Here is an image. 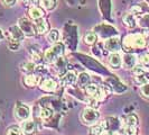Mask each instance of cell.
Segmentation results:
<instances>
[{"label": "cell", "instance_id": "6da1fadb", "mask_svg": "<svg viewBox=\"0 0 149 135\" xmlns=\"http://www.w3.org/2000/svg\"><path fill=\"white\" fill-rule=\"evenodd\" d=\"M146 45V39L141 34H134V35H128L123 39V47L130 51L132 49H141Z\"/></svg>", "mask_w": 149, "mask_h": 135}, {"label": "cell", "instance_id": "7a4b0ae2", "mask_svg": "<svg viewBox=\"0 0 149 135\" xmlns=\"http://www.w3.org/2000/svg\"><path fill=\"white\" fill-rule=\"evenodd\" d=\"M63 52H64V46L62 44H55L52 49H49L45 52V61L48 63H53L60 58L63 54Z\"/></svg>", "mask_w": 149, "mask_h": 135}, {"label": "cell", "instance_id": "3957f363", "mask_svg": "<svg viewBox=\"0 0 149 135\" xmlns=\"http://www.w3.org/2000/svg\"><path fill=\"white\" fill-rule=\"evenodd\" d=\"M82 120L86 124H95L99 120V112L93 108H85L83 110Z\"/></svg>", "mask_w": 149, "mask_h": 135}, {"label": "cell", "instance_id": "277c9868", "mask_svg": "<svg viewBox=\"0 0 149 135\" xmlns=\"http://www.w3.org/2000/svg\"><path fill=\"white\" fill-rule=\"evenodd\" d=\"M15 112H16V116L22 120H26L30 116L29 107L26 105H22V104H18V105L16 106Z\"/></svg>", "mask_w": 149, "mask_h": 135}, {"label": "cell", "instance_id": "5b68a950", "mask_svg": "<svg viewBox=\"0 0 149 135\" xmlns=\"http://www.w3.org/2000/svg\"><path fill=\"white\" fill-rule=\"evenodd\" d=\"M19 26L22 30V32L27 35V36H33L35 34L34 32V27L31 25V22H29L26 18H20L19 19Z\"/></svg>", "mask_w": 149, "mask_h": 135}, {"label": "cell", "instance_id": "8992f818", "mask_svg": "<svg viewBox=\"0 0 149 135\" xmlns=\"http://www.w3.org/2000/svg\"><path fill=\"white\" fill-rule=\"evenodd\" d=\"M22 129L25 134H33L36 131V123L34 120H25L22 125Z\"/></svg>", "mask_w": 149, "mask_h": 135}, {"label": "cell", "instance_id": "52a82bcc", "mask_svg": "<svg viewBox=\"0 0 149 135\" xmlns=\"http://www.w3.org/2000/svg\"><path fill=\"white\" fill-rule=\"evenodd\" d=\"M40 88L44 90V91H47V92H52L54 90L57 88V83L55 82L52 79H46L44 81L40 82Z\"/></svg>", "mask_w": 149, "mask_h": 135}, {"label": "cell", "instance_id": "ba28073f", "mask_svg": "<svg viewBox=\"0 0 149 135\" xmlns=\"http://www.w3.org/2000/svg\"><path fill=\"white\" fill-rule=\"evenodd\" d=\"M105 47H107L109 51H112V52H117V51H119V49H120L119 38L113 37V38L108 39V41L105 42Z\"/></svg>", "mask_w": 149, "mask_h": 135}, {"label": "cell", "instance_id": "9c48e42d", "mask_svg": "<svg viewBox=\"0 0 149 135\" xmlns=\"http://www.w3.org/2000/svg\"><path fill=\"white\" fill-rule=\"evenodd\" d=\"M86 94H88V96H90L91 98H93V99H99L100 96H101V91L100 89L97 88V86H94V84H90L86 87Z\"/></svg>", "mask_w": 149, "mask_h": 135}, {"label": "cell", "instance_id": "30bf717a", "mask_svg": "<svg viewBox=\"0 0 149 135\" xmlns=\"http://www.w3.org/2000/svg\"><path fill=\"white\" fill-rule=\"evenodd\" d=\"M121 63H122V59H121V56H120L118 53H113L110 55V58H109V64L113 68H119L121 65Z\"/></svg>", "mask_w": 149, "mask_h": 135}, {"label": "cell", "instance_id": "8fae6325", "mask_svg": "<svg viewBox=\"0 0 149 135\" xmlns=\"http://www.w3.org/2000/svg\"><path fill=\"white\" fill-rule=\"evenodd\" d=\"M25 83L29 87H34L40 83V77L38 75H27L25 78Z\"/></svg>", "mask_w": 149, "mask_h": 135}, {"label": "cell", "instance_id": "7c38bea8", "mask_svg": "<svg viewBox=\"0 0 149 135\" xmlns=\"http://www.w3.org/2000/svg\"><path fill=\"white\" fill-rule=\"evenodd\" d=\"M35 26H36V30L39 34H45L47 30H48V25H47V22H45L44 19H37L36 20V24H35Z\"/></svg>", "mask_w": 149, "mask_h": 135}, {"label": "cell", "instance_id": "4fadbf2b", "mask_svg": "<svg viewBox=\"0 0 149 135\" xmlns=\"http://www.w3.org/2000/svg\"><path fill=\"white\" fill-rule=\"evenodd\" d=\"M24 32L20 30L17 26H14V27H11L10 28V35H11V38H14L16 41H22V38H24V34H22Z\"/></svg>", "mask_w": 149, "mask_h": 135}, {"label": "cell", "instance_id": "5bb4252c", "mask_svg": "<svg viewBox=\"0 0 149 135\" xmlns=\"http://www.w3.org/2000/svg\"><path fill=\"white\" fill-rule=\"evenodd\" d=\"M43 15H44V13H43V10H42L40 8H38V7L30 8V10H29L30 18H33V19L37 20V19H40V18L43 17Z\"/></svg>", "mask_w": 149, "mask_h": 135}, {"label": "cell", "instance_id": "9a60e30c", "mask_svg": "<svg viewBox=\"0 0 149 135\" xmlns=\"http://www.w3.org/2000/svg\"><path fill=\"white\" fill-rule=\"evenodd\" d=\"M75 80H76V75H75L74 71H71L63 78V83L64 84H72L75 82Z\"/></svg>", "mask_w": 149, "mask_h": 135}, {"label": "cell", "instance_id": "2e32d148", "mask_svg": "<svg viewBox=\"0 0 149 135\" xmlns=\"http://www.w3.org/2000/svg\"><path fill=\"white\" fill-rule=\"evenodd\" d=\"M134 62H136V58H134V55H131V54L125 55V58H123V65H125V67L132 68L134 64Z\"/></svg>", "mask_w": 149, "mask_h": 135}, {"label": "cell", "instance_id": "e0dca14e", "mask_svg": "<svg viewBox=\"0 0 149 135\" xmlns=\"http://www.w3.org/2000/svg\"><path fill=\"white\" fill-rule=\"evenodd\" d=\"M123 22L127 25L128 27H134L136 26V19L131 14H127V15L123 17Z\"/></svg>", "mask_w": 149, "mask_h": 135}, {"label": "cell", "instance_id": "ac0fdd59", "mask_svg": "<svg viewBox=\"0 0 149 135\" xmlns=\"http://www.w3.org/2000/svg\"><path fill=\"white\" fill-rule=\"evenodd\" d=\"M42 4H43V7L47 10H52L56 7L57 5V0H42Z\"/></svg>", "mask_w": 149, "mask_h": 135}, {"label": "cell", "instance_id": "d6986e66", "mask_svg": "<svg viewBox=\"0 0 149 135\" xmlns=\"http://www.w3.org/2000/svg\"><path fill=\"white\" fill-rule=\"evenodd\" d=\"M58 37H60V34H58V30H51V32L48 33V35H47V38H48V41H49L51 43H56Z\"/></svg>", "mask_w": 149, "mask_h": 135}, {"label": "cell", "instance_id": "ffe728a7", "mask_svg": "<svg viewBox=\"0 0 149 135\" xmlns=\"http://www.w3.org/2000/svg\"><path fill=\"white\" fill-rule=\"evenodd\" d=\"M84 41H85L86 44L89 45L94 44L95 41H97V34H94V33H88L85 35V37H84Z\"/></svg>", "mask_w": 149, "mask_h": 135}, {"label": "cell", "instance_id": "44dd1931", "mask_svg": "<svg viewBox=\"0 0 149 135\" xmlns=\"http://www.w3.org/2000/svg\"><path fill=\"white\" fill-rule=\"evenodd\" d=\"M89 80H90L89 75H86V73H82V75H80V77H79V84L81 87H84V86H86L89 83Z\"/></svg>", "mask_w": 149, "mask_h": 135}, {"label": "cell", "instance_id": "7402d4cb", "mask_svg": "<svg viewBox=\"0 0 149 135\" xmlns=\"http://www.w3.org/2000/svg\"><path fill=\"white\" fill-rule=\"evenodd\" d=\"M138 124V118L134 116V115H130L127 117V120H126V125L127 126H136Z\"/></svg>", "mask_w": 149, "mask_h": 135}, {"label": "cell", "instance_id": "603a6c76", "mask_svg": "<svg viewBox=\"0 0 149 135\" xmlns=\"http://www.w3.org/2000/svg\"><path fill=\"white\" fill-rule=\"evenodd\" d=\"M103 131H104L103 124H100V125H97V126H94V127L92 128V129H91V133L93 135H100Z\"/></svg>", "mask_w": 149, "mask_h": 135}, {"label": "cell", "instance_id": "cb8c5ba5", "mask_svg": "<svg viewBox=\"0 0 149 135\" xmlns=\"http://www.w3.org/2000/svg\"><path fill=\"white\" fill-rule=\"evenodd\" d=\"M53 112L51 109H48V108H43L42 110H40V117L43 118V120H47V118H49L51 116H52Z\"/></svg>", "mask_w": 149, "mask_h": 135}, {"label": "cell", "instance_id": "d4e9b609", "mask_svg": "<svg viewBox=\"0 0 149 135\" xmlns=\"http://www.w3.org/2000/svg\"><path fill=\"white\" fill-rule=\"evenodd\" d=\"M140 91H141V94L143 97H146L149 99V83H143V84L141 86Z\"/></svg>", "mask_w": 149, "mask_h": 135}, {"label": "cell", "instance_id": "484cf974", "mask_svg": "<svg viewBox=\"0 0 149 135\" xmlns=\"http://www.w3.org/2000/svg\"><path fill=\"white\" fill-rule=\"evenodd\" d=\"M7 135H22V132L18 127L13 126L7 131Z\"/></svg>", "mask_w": 149, "mask_h": 135}, {"label": "cell", "instance_id": "4316f807", "mask_svg": "<svg viewBox=\"0 0 149 135\" xmlns=\"http://www.w3.org/2000/svg\"><path fill=\"white\" fill-rule=\"evenodd\" d=\"M140 25H141V27H145V28L149 30V15H146L142 17L141 20H140Z\"/></svg>", "mask_w": 149, "mask_h": 135}, {"label": "cell", "instance_id": "83f0119b", "mask_svg": "<svg viewBox=\"0 0 149 135\" xmlns=\"http://www.w3.org/2000/svg\"><path fill=\"white\" fill-rule=\"evenodd\" d=\"M25 71H27V72H33L34 70H35V64L33 63V62H27L26 64H24V68H22Z\"/></svg>", "mask_w": 149, "mask_h": 135}, {"label": "cell", "instance_id": "f1b7e54d", "mask_svg": "<svg viewBox=\"0 0 149 135\" xmlns=\"http://www.w3.org/2000/svg\"><path fill=\"white\" fill-rule=\"evenodd\" d=\"M140 62H141L142 65H145V67H149V54L148 53H146V54L141 55V58H140Z\"/></svg>", "mask_w": 149, "mask_h": 135}, {"label": "cell", "instance_id": "f546056e", "mask_svg": "<svg viewBox=\"0 0 149 135\" xmlns=\"http://www.w3.org/2000/svg\"><path fill=\"white\" fill-rule=\"evenodd\" d=\"M125 133L126 135H136V126H127L126 125V128H125Z\"/></svg>", "mask_w": 149, "mask_h": 135}, {"label": "cell", "instance_id": "4dcf8cb0", "mask_svg": "<svg viewBox=\"0 0 149 135\" xmlns=\"http://www.w3.org/2000/svg\"><path fill=\"white\" fill-rule=\"evenodd\" d=\"M2 2H3L6 6H13L16 2V0H2Z\"/></svg>", "mask_w": 149, "mask_h": 135}, {"label": "cell", "instance_id": "1f68e13d", "mask_svg": "<svg viewBox=\"0 0 149 135\" xmlns=\"http://www.w3.org/2000/svg\"><path fill=\"white\" fill-rule=\"evenodd\" d=\"M2 38V33H1V30H0V39Z\"/></svg>", "mask_w": 149, "mask_h": 135}, {"label": "cell", "instance_id": "d6a6232c", "mask_svg": "<svg viewBox=\"0 0 149 135\" xmlns=\"http://www.w3.org/2000/svg\"><path fill=\"white\" fill-rule=\"evenodd\" d=\"M29 1H31V2H36L37 0H29Z\"/></svg>", "mask_w": 149, "mask_h": 135}]
</instances>
